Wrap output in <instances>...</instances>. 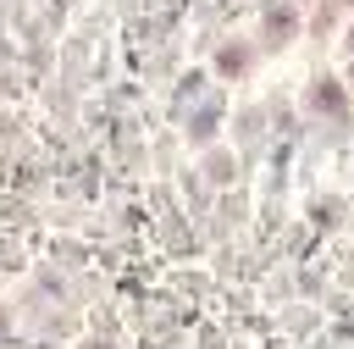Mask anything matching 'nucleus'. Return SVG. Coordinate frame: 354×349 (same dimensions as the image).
I'll list each match as a JSON object with an SVG mask.
<instances>
[{
	"instance_id": "nucleus-1",
	"label": "nucleus",
	"mask_w": 354,
	"mask_h": 349,
	"mask_svg": "<svg viewBox=\"0 0 354 349\" xmlns=\"http://www.w3.org/2000/svg\"><path fill=\"white\" fill-rule=\"evenodd\" d=\"M315 105H321V111H343V94H337V83H315Z\"/></svg>"
},
{
	"instance_id": "nucleus-3",
	"label": "nucleus",
	"mask_w": 354,
	"mask_h": 349,
	"mask_svg": "<svg viewBox=\"0 0 354 349\" xmlns=\"http://www.w3.org/2000/svg\"><path fill=\"white\" fill-rule=\"evenodd\" d=\"M348 44H354V39H348Z\"/></svg>"
},
{
	"instance_id": "nucleus-2",
	"label": "nucleus",
	"mask_w": 354,
	"mask_h": 349,
	"mask_svg": "<svg viewBox=\"0 0 354 349\" xmlns=\"http://www.w3.org/2000/svg\"><path fill=\"white\" fill-rule=\"evenodd\" d=\"M94 349H105V343H94Z\"/></svg>"
}]
</instances>
